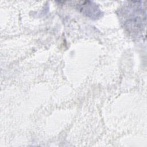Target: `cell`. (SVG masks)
I'll return each instance as SVG.
<instances>
[{
    "label": "cell",
    "mask_w": 147,
    "mask_h": 147,
    "mask_svg": "<svg viewBox=\"0 0 147 147\" xmlns=\"http://www.w3.org/2000/svg\"><path fill=\"white\" fill-rule=\"evenodd\" d=\"M138 2H130L121 9L119 13L122 23L126 30L133 36L143 32L146 24V12Z\"/></svg>",
    "instance_id": "obj_1"
},
{
    "label": "cell",
    "mask_w": 147,
    "mask_h": 147,
    "mask_svg": "<svg viewBox=\"0 0 147 147\" xmlns=\"http://www.w3.org/2000/svg\"><path fill=\"white\" fill-rule=\"evenodd\" d=\"M82 3L78 5V9L86 16L91 19H98L101 16V11L98 6L91 1L80 2Z\"/></svg>",
    "instance_id": "obj_2"
}]
</instances>
